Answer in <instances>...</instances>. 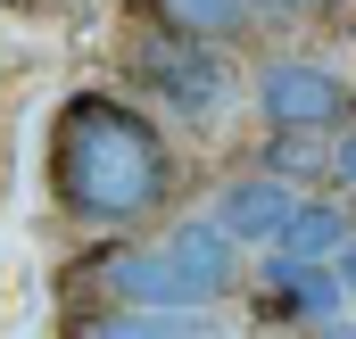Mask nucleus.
<instances>
[{
  "label": "nucleus",
  "mask_w": 356,
  "mask_h": 339,
  "mask_svg": "<svg viewBox=\"0 0 356 339\" xmlns=\"http://www.w3.org/2000/svg\"><path fill=\"white\" fill-rule=\"evenodd\" d=\"M298 207H307V199H298L290 182H273V174H241V182H224L216 224H224V240H257V249H273L282 224H290Z\"/></svg>",
  "instance_id": "20e7f679"
},
{
  "label": "nucleus",
  "mask_w": 356,
  "mask_h": 339,
  "mask_svg": "<svg viewBox=\"0 0 356 339\" xmlns=\"http://www.w3.org/2000/svg\"><path fill=\"white\" fill-rule=\"evenodd\" d=\"M340 273L332 265H298V256H273V306H290V315H307V323H332L340 315Z\"/></svg>",
  "instance_id": "0eeeda50"
},
{
  "label": "nucleus",
  "mask_w": 356,
  "mask_h": 339,
  "mask_svg": "<svg viewBox=\"0 0 356 339\" xmlns=\"http://www.w3.org/2000/svg\"><path fill=\"white\" fill-rule=\"evenodd\" d=\"M50 190H58L67 224L124 232V224H149L175 199V149L133 99L75 91L50 124Z\"/></svg>",
  "instance_id": "f257e3e1"
},
{
  "label": "nucleus",
  "mask_w": 356,
  "mask_h": 339,
  "mask_svg": "<svg viewBox=\"0 0 356 339\" xmlns=\"http://www.w3.org/2000/svg\"><path fill=\"white\" fill-rule=\"evenodd\" d=\"M257 108H266L273 133H332V124H348V83L332 75V67H315V58H273L266 75H257Z\"/></svg>",
  "instance_id": "7ed1b4c3"
},
{
  "label": "nucleus",
  "mask_w": 356,
  "mask_h": 339,
  "mask_svg": "<svg viewBox=\"0 0 356 339\" xmlns=\"http://www.w3.org/2000/svg\"><path fill=\"white\" fill-rule=\"evenodd\" d=\"M124 306H158V315H191V306H216L232 290V240L224 224H175L141 249H108L91 265Z\"/></svg>",
  "instance_id": "f03ea898"
},
{
  "label": "nucleus",
  "mask_w": 356,
  "mask_h": 339,
  "mask_svg": "<svg viewBox=\"0 0 356 339\" xmlns=\"http://www.w3.org/2000/svg\"><path fill=\"white\" fill-rule=\"evenodd\" d=\"M332 273H340V290H348V298H356V240H348V249H340V265H332Z\"/></svg>",
  "instance_id": "9b49d317"
},
{
  "label": "nucleus",
  "mask_w": 356,
  "mask_h": 339,
  "mask_svg": "<svg viewBox=\"0 0 356 339\" xmlns=\"http://www.w3.org/2000/svg\"><path fill=\"white\" fill-rule=\"evenodd\" d=\"M273 249H282V256H298V265H323V256H340V249H348V224H340V207H315V199H307V207L282 224V240H273Z\"/></svg>",
  "instance_id": "1a4fd4ad"
},
{
  "label": "nucleus",
  "mask_w": 356,
  "mask_h": 339,
  "mask_svg": "<svg viewBox=\"0 0 356 339\" xmlns=\"http://www.w3.org/2000/svg\"><path fill=\"white\" fill-rule=\"evenodd\" d=\"M141 8L182 42H232V33H249L266 17V0H141Z\"/></svg>",
  "instance_id": "39448f33"
},
{
  "label": "nucleus",
  "mask_w": 356,
  "mask_h": 339,
  "mask_svg": "<svg viewBox=\"0 0 356 339\" xmlns=\"http://www.w3.org/2000/svg\"><path fill=\"white\" fill-rule=\"evenodd\" d=\"M332 166H340V182L356 190V116H348V141H340V158H332Z\"/></svg>",
  "instance_id": "9d476101"
},
{
  "label": "nucleus",
  "mask_w": 356,
  "mask_h": 339,
  "mask_svg": "<svg viewBox=\"0 0 356 339\" xmlns=\"http://www.w3.org/2000/svg\"><path fill=\"white\" fill-rule=\"evenodd\" d=\"M149 83L166 91V99H182V108H216V99H224V67H216V58H199V50H191V42H166V50H149Z\"/></svg>",
  "instance_id": "6e6552de"
},
{
  "label": "nucleus",
  "mask_w": 356,
  "mask_h": 339,
  "mask_svg": "<svg viewBox=\"0 0 356 339\" xmlns=\"http://www.w3.org/2000/svg\"><path fill=\"white\" fill-rule=\"evenodd\" d=\"M67 339H224L199 315H158V306H108V315H75Z\"/></svg>",
  "instance_id": "423d86ee"
},
{
  "label": "nucleus",
  "mask_w": 356,
  "mask_h": 339,
  "mask_svg": "<svg viewBox=\"0 0 356 339\" xmlns=\"http://www.w3.org/2000/svg\"><path fill=\"white\" fill-rule=\"evenodd\" d=\"M315 339H356V323H340V315H332V323H323Z\"/></svg>",
  "instance_id": "f8f14e48"
}]
</instances>
